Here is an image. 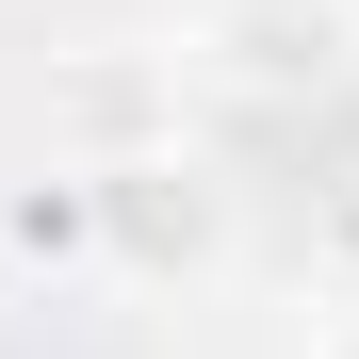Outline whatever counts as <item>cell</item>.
<instances>
[{
  "label": "cell",
  "instance_id": "obj_2",
  "mask_svg": "<svg viewBox=\"0 0 359 359\" xmlns=\"http://www.w3.org/2000/svg\"><path fill=\"white\" fill-rule=\"evenodd\" d=\"M0 229H17V262H98V163H82V180H49V196H17Z\"/></svg>",
  "mask_w": 359,
  "mask_h": 359
},
{
  "label": "cell",
  "instance_id": "obj_3",
  "mask_svg": "<svg viewBox=\"0 0 359 359\" xmlns=\"http://www.w3.org/2000/svg\"><path fill=\"white\" fill-rule=\"evenodd\" d=\"M311 359H359V327H343V343H311Z\"/></svg>",
  "mask_w": 359,
  "mask_h": 359
},
{
  "label": "cell",
  "instance_id": "obj_1",
  "mask_svg": "<svg viewBox=\"0 0 359 359\" xmlns=\"http://www.w3.org/2000/svg\"><path fill=\"white\" fill-rule=\"evenodd\" d=\"M180 49L229 98H343L359 82V0H196Z\"/></svg>",
  "mask_w": 359,
  "mask_h": 359
}]
</instances>
